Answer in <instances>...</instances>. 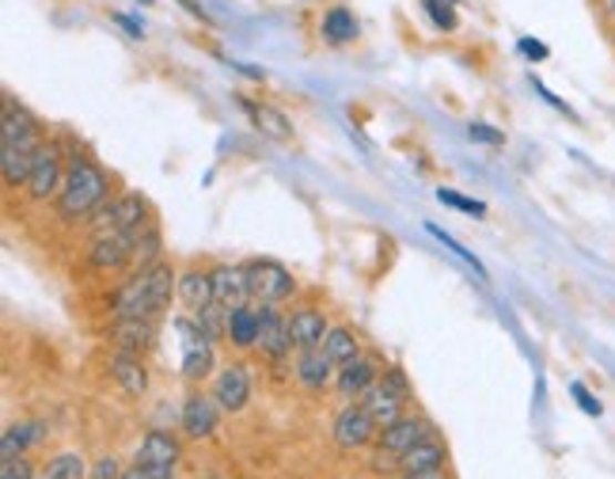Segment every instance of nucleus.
<instances>
[{"instance_id": "6ab92c4d", "label": "nucleus", "mask_w": 615, "mask_h": 479, "mask_svg": "<svg viewBox=\"0 0 615 479\" xmlns=\"http://www.w3.org/2000/svg\"><path fill=\"white\" fill-rule=\"evenodd\" d=\"M213 297L225 308H239L252 300V286H247L244 263H213Z\"/></svg>"}, {"instance_id": "2eb2a0df", "label": "nucleus", "mask_w": 615, "mask_h": 479, "mask_svg": "<svg viewBox=\"0 0 615 479\" xmlns=\"http://www.w3.org/2000/svg\"><path fill=\"white\" fill-rule=\"evenodd\" d=\"M106 373L111 380L122 388L130 399H141L148 393V369H145V354H133V350H119L114 346L111 358H106Z\"/></svg>"}, {"instance_id": "5701e85b", "label": "nucleus", "mask_w": 615, "mask_h": 479, "mask_svg": "<svg viewBox=\"0 0 615 479\" xmlns=\"http://www.w3.org/2000/svg\"><path fill=\"white\" fill-rule=\"evenodd\" d=\"M444 465H449V449L441 446L437 434H430V438H422L410 452H403L399 472L403 476H430V472H444Z\"/></svg>"}, {"instance_id": "393cba45", "label": "nucleus", "mask_w": 615, "mask_h": 479, "mask_svg": "<svg viewBox=\"0 0 615 479\" xmlns=\"http://www.w3.org/2000/svg\"><path fill=\"white\" fill-rule=\"evenodd\" d=\"M358 404L372 415V422H377L380 430H385V426H391L396 419H403V407H407L403 399H399L396 393H388V388L380 385V380H377V385H372L369 393H365V396L358 399Z\"/></svg>"}, {"instance_id": "ddd939ff", "label": "nucleus", "mask_w": 615, "mask_h": 479, "mask_svg": "<svg viewBox=\"0 0 615 479\" xmlns=\"http://www.w3.org/2000/svg\"><path fill=\"white\" fill-rule=\"evenodd\" d=\"M335 373L338 366L331 361V354L324 346H308V350H297V361H293V377L305 393H327L335 388Z\"/></svg>"}, {"instance_id": "ea45409f", "label": "nucleus", "mask_w": 615, "mask_h": 479, "mask_svg": "<svg viewBox=\"0 0 615 479\" xmlns=\"http://www.w3.org/2000/svg\"><path fill=\"white\" fill-rule=\"evenodd\" d=\"M516 50H521L529 61H547L551 58V50L543 47V42H536V39H521V42H516Z\"/></svg>"}, {"instance_id": "412c9836", "label": "nucleus", "mask_w": 615, "mask_h": 479, "mask_svg": "<svg viewBox=\"0 0 615 479\" xmlns=\"http://www.w3.org/2000/svg\"><path fill=\"white\" fill-rule=\"evenodd\" d=\"M133 460H137V465H153V468H180L183 441L167 430H148L145 438H141L137 452H133Z\"/></svg>"}, {"instance_id": "473e14b6", "label": "nucleus", "mask_w": 615, "mask_h": 479, "mask_svg": "<svg viewBox=\"0 0 615 479\" xmlns=\"http://www.w3.org/2000/svg\"><path fill=\"white\" fill-rule=\"evenodd\" d=\"M437 202H444V206H452V210H460V213H475V217H483V213H486L483 202L463 198V194L449 191V186H441V191H437Z\"/></svg>"}, {"instance_id": "4be33fe9", "label": "nucleus", "mask_w": 615, "mask_h": 479, "mask_svg": "<svg viewBox=\"0 0 615 479\" xmlns=\"http://www.w3.org/2000/svg\"><path fill=\"white\" fill-rule=\"evenodd\" d=\"M289 332H293V346L308 350V346H324L331 324H327V316L316 305H297L289 308Z\"/></svg>"}, {"instance_id": "f3484780", "label": "nucleus", "mask_w": 615, "mask_h": 479, "mask_svg": "<svg viewBox=\"0 0 615 479\" xmlns=\"http://www.w3.org/2000/svg\"><path fill=\"white\" fill-rule=\"evenodd\" d=\"M293 350V332H289V313H281V305H263V332H258V354L270 361H285Z\"/></svg>"}, {"instance_id": "2f4dec72", "label": "nucleus", "mask_w": 615, "mask_h": 479, "mask_svg": "<svg viewBox=\"0 0 615 479\" xmlns=\"http://www.w3.org/2000/svg\"><path fill=\"white\" fill-rule=\"evenodd\" d=\"M380 385L388 388V393H396L403 404H410L414 399V385L407 380V369L403 366H385V373H380Z\"/></svg>"}, {"instance_id": "f8f14e48", "label": "nucleus", "mask_w": 615, "mask_h": 479, "mask_svg": "<svg viewBox=\"0 0 615 479\" xmlns=\"http://www.w3.org/2000/svg\"><path fill=\"white\" fill-rule=\"evenodd\" d=\"M160 316H122L111 324V346L133 354H148L160 343Z\"/></svg>"}, {"instance_id": "20e7f679", "label": "nucleus", "mask_w": 615, "mask_h": 479, "mask_svg": "<svg viewBox=\"0 0 615 479\" xmlns=\"http://www.w3.org/2000/svg\"><path fill=\"white\" fill-rule=\"evenodd\" d=\"M430 434H433V422L422 419V415H403V419L385 426L377 434V441H372V472H399L403 452H410L422 438H430Z\"/></svg>"}, {"instance_id": "72a5a7b5", "label": "nucleus", "mask_w": 615, "mask_h": 479, "mask_svg": "<svg viewBox=\"0 0 615 479\" xmlns=\"http://www.w3.org/2000/svg\"><path fill=\"white\" fill-rule=\"evenodd\" d=\"M426 233H430V236H437V240H441V244H444V247H449V252H452V255H460V259H463V263H471V266H475V271H479V274H486V271H483V263H479V259H475V255H471V252H468V247H460V244H457V240H452L449 233H444V228H437V225H426Z\"/></svg>"}, {"instance_id": "c03bdc74", "label": "nucleus", "mask_w": 615, "mask_h": 479, "mask_svg": "<svg viewBox=\"0 0 615 479\" xmlns=\"http://www.w3.org/2000/svg\"><path fill=\"white\" fill-rule=\"evenodd\" d=\"M396 479H449V476H444V472H430V476H403V472H399Z\"/></svg>"}, {"instance_id": "cd10ccee", "label": "nucleus", "mask_w": 615, "mask_h": 479, "mask_svg": "<svg viewBox=\"0 0 615 479\" xmlns=\"http://www.w3.org/2000/svg\"><path fill=\"white\" fill-rule=\"evenodd\" d=\"M31 149H12V145H0V175H4L8 191H20L27 186V175H31Z\"/></svg>"}, {"instance_id": "a211bd4d", "label": "nucleus", "mask_w": 615, "mask_h": 479, "mask_svg": "<svg viewBox=\"0 0 615 479\" xmlns=\"http://www.w3.org/2000/svg\"><path fill=\"white\" fill-rule=\"evenodd\" d=\"M239 106H244V114L252 119L255 133H263L266 141H278V145H289V141H293V122H289V114L278 111L274 103L247 100V95H239Z\"/></svg>"}, {"instance_id": "e433bc0d", "label": "nucleus", "mask_w": 615, "mask_h": 479, "mask_svg": "<svg viewBox=\"0 0 615 479\" xmlns=\"http://www.w3.org/2000/svg\"><path fill=\"white\" fill-rule=\"evenodd\" d=\"M0 479H34V465L27 457L0 460Z\"/></svg>"}, {"instance_id": "dca6fc26", "label": "nucleus", "mask_w": 615, "mask_h": 479, "mask_svg": "<svg viewBox=\"0 0 615 479\" xmlns=\"http://www.w3.org/2000/svg\"><path fill=\"white\" fill-rule=\"evenodd\" d=\"M258 332H263V305H258V300L228 308V332H225L228 350H236V354L258 350Z\"/></svg>"}, {"instance_id": "c756f323", "label": "nucleus", "mask_w": 615, "mask_h": 479, "mask_svg": "<svg viewBox=\"0 0 615 479\" xmlns=\"http://www.w3.org/2000/svg\"><path fill=\"white\" fill-rule=\"evenodd\" d=\"M42 479H88V460L80 452H58L47 465Z\"/></svg>"}, {"instance_id": "a878e982", "label": "nucleus", "mask_w": 615, "mask_h": 479, "mask_svg": "<svg viewBox=\"0 0 615 479\" xmlns=\"http://www.w3.org/2000/svg\"><path fill=\"white\" fill-rule=\"evenodd\" d=\"M358 16L350 12L346 4H335L324 12V23H319V34H324L327 47H346V42L358 39Z\"/></svg>"}, {"instance_id": "4468645a", "label": "nucleus", "mask_w": 615, "mask_h": 479, "mask_svg": "<svg viewBox=\"0 0 615 479\" xmlns=\"http://www.w3.org/2000/svg\"><path fill=\"white\" fill-rule=\"evenodd\" d=\"M84 259L95 274H122L133 266V244L130 236H92Z\"/></svg>"}, {"instance_id": "f03ea898", "label": "nucleus", "mask_w": 615, "mask_h": 479, "mask_svg": "<svg viewBox=\"0 0 615 479\" xmlns=\"http://www.w3.org/2000/svg\"><path fill=\"white\" fill-rule=\"evenodd\" d=\"M172 327L175 335H180V346H183V361H180V373L186 385H205V380H213V373H217V346L209 343V335L202 332V324L194 319L191 313H180L172 316Z\"/></svg>"}, {"instance_id": "1a4fd4ad", "label": "nucleus", "mask_w": 615, "mask_h": 479, "mask_svg": "<svg viewBox=\"0 0 615 479\" xmlns=\"http://www.w3.org/2000/svg\"><path fill=\"white\" fill-rule=\"evenodd\" d=\"M47 141V130L42 122L34 119L27 106L16 100V95L4 92V119H0V145H12V149H39Z\"/></svg>"}, {"instance_id": "9d476101", "label": "nucleus", "mask_w": 615, "mask_h": 479, "mask_svg": "<svg viewBox=\"0 0 615 479\" xmlns=\"http://www.w3.org/2000/svg\"><path fill=\"white\" fill-rule=\"evenodd\" d=\"M209 393L217 396V404L225 407L228 415H239L247 404H252V369L247 361H228L213 373L209 380Z\"/></svg>"}, {"instance_id": "7ed1b4c3", "label": "nucleus", "mask_w": 615, "mask_h": 479, "mask_svg": "<svg viewBox=\"0 0 615 479\" xmlns=\"http://www.w3.org/2000/svg\"><path fill=\"white\" fill-rule=\"evenodd\" d=\"M153 217H156V210H153V202H148L145 194L122 191V194H114V198L106 202V206L95 213L84 228H88V236H130Z\"/></svg>"}, {"instance_id": "39448f33", "label": "nucleus", "mask_w": 615, "mask_h": 479, "mask_svg": "<svg viewBox=\"0 0 615 479\" xmlns=\"http://www.w3.org/2000/svg\"><path fill=\"white\" fill-rule=\"evenodd\" d=\"M65 175H69L65 141H61V137H47L39 149H34L31 175H27L23 194H27L31 202H50V198H58L61 186H65Z\"/></svg>"}, {"instance_id": "f704fd0d", "label": "nucleus", "mask_w": 615, "mask_h": 479, "mask_svg": "<svg viewBox=\"0 0 615 479\" xmlns=\"http://www.w3.org/2000/svg\"><path fill=\"white\" fill-rule=\"evenodd\" d=\"M570 396H574L577 407H582L585 415H593V419H601V415H604V404L590 393V388L582 385V380H574V385H570Z\"/></svg>"}, {"instance_id": "0eeeda50", "label": "nucleus", "mask_w": 615, "mask_h": 479, "mask_svg": "<svg viewBox=\"0 0 615 479\" xmlns=\"http://www.w3.org/2000/svg\"><path fill=\"white\" fill-rule=\"evenodd\" d=\"M225 407L217 404V396L202 385H191V393L183 399V411H180V430L183 438L191 441H209L213 434L221 430V419H225Z\"/></svg>"}, {"instance_id": "4c0bfd02", "label": "nucleus", "mask_w": 615, "mask_h": 479, "mask_svg": "<svg viewBox=\"0 0 615 479\" xmlns=\"http://www.w3.org/2000/svg\"><path fill=\"white\" fill-rule=\"evenodd\" d=\"M122 479H175V468H153V465H133L122 472Z\"/></svg>"}, {"instance_id": "a19ab883", "label": "nucleus", "mask_w": 615, "mask_h": 479, "mask_svg": "<svg viewBox=\"0 0 615 479\" xmlns=\"http://www.w3.org/2000/svg\"><path fill=\"white\" fill-rule=\"evenodd\" d=\"M593 8L604 27H615V0H593Z\"/></svg>"}, {"instance_id": "c9c22d12", "label": "nucleus", "mask_w": 615, "mask_h": 479, "mask_svg": "<svg viewBox=\"0 0 615 479\" xmlns=\"http://www.w3.org/2000/svg\"><path fill=\"white\" fill-rule=\"evenodd\" d=\"M122 472H126V468H122V460L114 457V452H106V457L95 460V468L88 472V479H122Z\"/></svg>"}, {"instance_id": "6e6552de", "label": "nucleus", "mask_w": 615, "mask_h": 479, "mask_svg": "<svg viewBox=\"0 0 615 479\" xmlns=\"http://www.w3.org/2000/svg\"><path fill=\"white\" fill-rule=\"evenodd\" d=\"M377 434H380V426L372 422V415L365 411L358 399H353V404H346L342 411L335 415V422H331V438H335V446L342 452L369 449L372 441H377Z\"/></svg>"}, {"instance_id": "7c9ffc66", "label": "nucleus", "mask_w": 615, "mask_h": 479, "mask_svg": "<svg viewBox=\"0 0 615 479\" xmlns=\"http://www.w3.org/2000/svg\"><path fill=\"white\" fill-rule=\"evenodd\" d=\"M426 16L433 20L437 31H457L460 16H457V0H422Z\"/></svg>"}, {"instance_id": "c85d7f7f", "label": "nucleus", "mask_w": 615, "mask_h": 479, "mask_svg": "<svg viewBox=\"0 0 615 479\" xmlns=\"http://www.w3.org/2000/svg\"><path fill=\"white\" fill-rule=\"evenodd\" d=\"M324 350L331 354L335 366H342V361H350V358H358V354H361V339H358V332H353V327L331 324V332H327V339H324Z\"/></svg>"}, {"instance_id": "49530a36", "label": "nucleus", "mask_w": 615, "mask_h": 479, "mask_svg": "<svg viewBox=\"0 0 615 479\" xmlns=\"http://www.w3.org/2000/svg\"><path fill=\"white\" fill-rule=\"evenodd\" d=\"M145 4H153V0H145Z\"/></svg>"}, {"instance_id": "aec40b11", "label": "nucleus", "mask_w": 615, "mask_h": 479, "mask_svg": "<svg viewBox=\"0 0 615 479\" xmlns=\"http://www.w3.org/2000/svg\"><path fill=\"white\" fill-rule=\"evenodd\" d=\"M213 266H186V271H180V308L191 316H198L202 308L213 305Z\"/></svg>"}, {"instance_id": "9b49d317", "label": "nucleus", "mask_w": 615, "mask_h": 479, "mask_svg": "<svg viewBox=\"0 0 615 479\" xmlns=\"http://www.w3.org/2000/svg\"><path fill=\"white\" fill-rule=\"evenodd\" d=\"M380 373H385V366H380L377 354H358V358L342 361L335 373V393L346 399V404H353V399H361L365 393H369L372 385L380 380Z\"/></svg>"}, {"instance_id": "b1692460", "label": "nucleus", "mask_w": 615, "mask_h": 479, "mask_svg": "<svg viewBox=\"0 0 615 479\" xmlns=\"http://www.w3.org/2000/svg\"><path fill=\"white\" fill-rule=\"evenodd\" d=\"M130 244H133V271L164 259V228H160V221L156 217L145 221L137 233H130Z\"/></svg>"}, {"instance_id": "bb28decb", "label": "nucleus", "mask_w": 615, "mask_h": 479, "mask_svg": "<svg viewBox=\"0 0 615 479\" xmlns=\"http://www.w3.org/2000/svg\"><path fill=\"white\" fill-rule=\"evenodd\" d=\"M42 438H47L42 422H12V426L4 430V438H0V460L27 457V449L39 446Z\"/></svg>"}, {"instance_id": "58836bf2", "label": "nucleus", "mask_w": 615, "mask_h": 479, "mask_svg": "<svg viewBox=\"0 0 615 479\" xmlns=\"http://www.w3.org/2000/svg\"><path fill=\"white\" fill-rule=\"evenodd\" d=\"M468 137H471V141H483V145H505V133L494 130V126H486V122H471V126H468Z\"/></svg>"}, {"instance_id": "a18cd8bd", "label": "nucleus", "mask_w": 615, "mask_h": 479, "mask_svg": "<svg viewBox=\"0 0 615 479\" xmlns=\"http://www.w3.org/2000/svg\"><path fill=\"white\" fill-rule=\"evenodd\" d=\"M608 39H612V47H615V27H608Z\"/></svg>"}, {"instance_id": "79ce46f5", "label": "nucleus", "mask_w": 615, "mask_h": 479, "mask_svg": "<svg viewBox=\"0 0 615 479\" xmlns=\"http://www.w3.org/2000/svg\"><path fill=\"white\" fill-rule=\"evenodd\" d=\"M111 20H114V23H122V27H126V31H130V39H145V27H141L137 20H130V16L114 12V16H111Z\"/></svg>"}, {"instance_id": "37998d69", "label": "nucleus", "mask_w": 615, "mask_h": 479, "mask_svg": "<svg viewBox=\"0 0 615 479\" xmlns=\"http://www.w3.org/2000/svg\"><path fill=\"white\" fill-rule=\"evenodd\" d=\"M180 4L186 8V12L194 16V20H202V23H209V12H205V8L198 4V0H180Z\"/></svg>"}, {"instance_id": "423d86ee", "label": "nucleus", "mask_w": 615, "mask_h": 479, "mask_svg": "<svg viewBox=\"0 0 615 479\" xmlns=\"http://www.w3.org/2000/svg\"><path fill=\"white\" fill-rule=\"evenodd\" d=\"M244 271L247 286H252V300H258V305H285L297 293V278L278 259H247Z\"/></svg>"}, {"instance_id": "f257e3e1", "label": "nucleus", "mask_w": 615, "mask_h": 479, "mask_svg": "<svg viewBox=\"0 0 615 479\" xmlns=\"http://www.w3.org/2000/svg\"><path fill=\"white\" fill-rule=\"evenodd\" d=\"M61 141H65V153H69V175L61 194L53 198V213L65 225H88L111 202V175L92 156L76 153L73 137H61Z\"/></svg>"}]
</instances>
